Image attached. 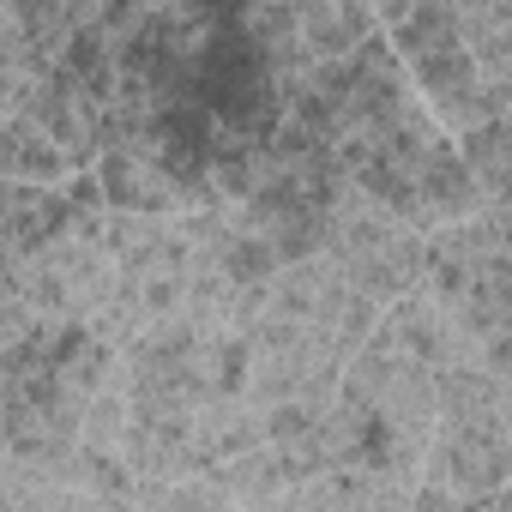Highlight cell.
<instances>
[{"instance_id": "11", "label": "cell", "mask_w": 512, "mask_h": 512, "mask_svg": "<svg viewBox=\"0 0 512 512\" xmlns=\"http://www.w3.org/2000/svg\"><path fill=\"white\" fill-rule=\"evenodd\" d=\"M458 157H464V169L476 175V187L512 175V121H482L476 133L458 139Z\"/></svg>"}, {"instance_id": "2", "label": "cell", "mask_w": 512, "mask_h": 512, "mask_svg": "<svg viewBox=\"0 0 512 512\" xmlns=\"http://www.w3.org/2000/svg\"><path fill=\"white\" fill-rule=\"evenodd\" d=\"M428 482L458 500H494L512 482V434L506 422H440L428 446Z\"/></svg>"}, {"instance_id": "12", "label": "cell", "mask_w": 512, "mask_h": 512, "mask_svg": "<svg viewBox=\"0 0 512 512\" xmlns=\"http://www.w3.org/2000/svg\"><path fill=\"white\" fill-rule=\"evenodd\" d=\"M356 488H362V470H320L296 488L290 512H350Z\"/></svg>"}, {"instance_id": "9", "label": "cell", "mask_w": 512, "mask_h": 512, "mask_svg": "<svg viewBox=\"0 0 512 512\" xmlns=\"http://www.w3.org/2000/svg\"><path fill=\"white\" fill-rule=\"evenodd\" d=\"M332 278H338V266L326 260V253L284 266V272L272 278V290H266V314H272V320H302V326H308V320L320 314V302H326Z\"/></svg>"}, {"instance_id": "8", "label": "cell", "mask_w": 512, "mask_h": 512, "mask_svg": "<svg viewBox=\"0 0 512 512\" xmlns=\"http://www.w3.org/2000/svg\"><path fill=\"white\" fill-rule=\"evenodd\" d=\"M79 169L73 157L37 127V121H0V181H25V187H67Z\"/></svg>"}, {"instance_id": "4", "label": "cell", "mask_w": 512, "mask_h": 512, "mask_svg": "<svg viewBox=\"0 0 512 512\" xmlns=\"http://www.w3.org/2000/svg\"><path fill=\"white\" fill-rule=\"evenodd\" d=\"M458 31H464V49L476 55L488 109L506 121L512 109V0H470V7H458Z\"/></svg>"}, {"instance_id": "5", "label": "cell", "mask_w": 512, "mask_h": 512, "mask_svg": "<svg viewBox=\"0 0 512 512\" xmlns=\"http://www.w3.org/2000/svg\"><path fill=\"white\" fill-rule=\"evenodd\" d=\"M296 19H302V49L320 67H338L380 37V7H362V0H296Z\"/></svg>"}, {"instance_id": "1", "label": "cell", "mask_w": 512, "mask_h": 512, "mask_svg": "<svg viewBox=\"0 0 512 512\" xmlns=\"http://www.w3.org/2000/svg\"><path fill=\"white\" fill-rule=\"evenodd\" d=\"M326 260L374 308H398L428 278V235H416L410 223L386 217L368 193L344 187L338 205H332V223H326Z\"/></svg>"}, {"instance_id": "3", "label": "cell", "mask_w": 512, "mask_h": 512, "mask_svg": "<svg viewBox=\"0 0 512 512\" xmlns=\"http://www.w3.org/2000/svg\"><path fill=\"white\" fill-rule=\"evenodd\" d=\"M404 73H410L416 97L428 103V115L440 121L446 139H464V133H476L482 121H500V115L488 109L482 73H476V55L464 49V37H452V43H440V49L404 61Z\"/></svg>"}, {"instance_id": "10", "label": "cell", "mask_w": 512, "mask_h": 512, "mask_svg": "<svg viewBox=\"0 0 512 512\" xmlns=\"http://www.w3.org/2000/svg\"><path fill=\"white\" fill-rule=\"evenodd\" d=\"M500 398H506V380L488 362L440 374V422H500Z\"/></svg>"}, {"instance_id": "7", "label": "cell", "mask_w": 512, "mask_h": 512, "mask_svg": "<svg viewBox=\"0 0 512 512\" xmlns=\"http://www.w3.org/2000/svg\"><path fill=\"white\" fill-rule=\"evenodd\" d=\"M217 476L229 482V494H235L241 512H290L296 488L308 482V476L296 470V458L278 452V446H253V452L217 464Z\"/></svg>"}, {"instance_id": "13", "label": "cell", "mask_w": 512, "mask_h": 512, "mask_svg": "<svg viewBox=\"0 0 512 512\" xmlns=\"http://www.w3.org/2000/svg\"><path fill=\"white\" fill-rule=\"evenodd\" d=\"M494 512H512V482H506V488L494 494Z\"/></svg>"}, {"instance_id": "6", "label": "cell", "mask_w": 512, "mask_h": 512, "mask_svg": "<svg viewBox=\"0 0 512 512\" xmlns=\"http://www.w3.org/2000/svg\"><path fill=\"white\" fill-rule=\"evenodd\" d=\"M416 199H422V235H434V229H458V223H470V217L488 211L476 175H470L464 157H458V139L440 145V157L416 175Z\"/></svg>"}]
</instances>
